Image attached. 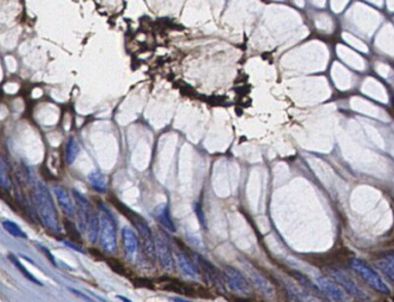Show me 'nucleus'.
<instances>
[{
  "label": "nucleus",
  "instance_id": "f3484780",
  "mask_svg": "<svg viewBox=\"0 0 394 302\" xmlns=\"http://www.w3.org/2000/svg\"><path fill=\"white\" fill-rule=\"evenodd\" d=\"M79 151L80 148L78 142L76 141L74 137H70L68 144H66V152H65V159L69 165L72 164V163L76 161V158H77L78 155H79Z\"/></svg>",
  "mask_w": 394,
  "mask_h": 302
},
{
  "label": "nucleus",
  "instance_id": "412c9836",
  "mask_svg": "<svg viewBox=\"0 0 394 302\" xmlns=\"http://www.w3.org/2000/svg\"><path fill=\"white\" fill-rule=\"evenodd\" d=\"M2 226L8 234L12 235L13 237H19V238H27V235L24 232V230L20 228L17 223L12 222V221H4L2 222Z\"/></svg>",
  "mask_w": 394,
  "mask_h": 302
},
{
  "label": "nucleus",
  "instance_id": "ddd939ff",
  "mask_svg": "<svg viewBox=\"0 0 394 302\" xmlns=\"http://www.w3.org/2000/svg\"><path fill=\"white\" fill-rule=\"evenodd\" d=\"M154 217L159 222V225L163 226V228L166 229L168 231L175 232V223L172 221L171 216H170V210H169L168 204L162 203L159 205H157L156 209L154 210Z\"/></svg>",
  "mask_w": 394,
  "mask_h": 302
},
{
  "label": "nucleus",
  "instance_id": "7ed1b4c3",
  "mask_svg": "<svg viewBox=\"0 0 394 302\" xmlns=\"http://www.w3.org/2000/svg\"><path fill=\"white\" fill-rule=\"evenodd\" d=\"M351 267L373 289H375L379 293H383V294H390V288L385 283V281L378 275L377 271L372 269L368 264H366L361 260L352 259Z\"/></svg>",
  "mask_w": 394,
  "mask_h": 302
},
{
  "label": "nucleus",
  "instance_id": "4be33fe9",
  "mask_svg": "<svg viewBox=\"0 0 394 302\" xmlns=\"http://www.w3.org/2000/svg\"><path fill=\"white\" fill-rule=\"evenodd\" d=\"M294 276H295L296 279H298V280L300 281V282H301V285H302V286L306 287V288L309 289V291L320 292L319 287H316V286L314 285V283H312L311 281H309L306 276L302 275V274H300V273H294Z\"/></svg>",
  "mask_w": 394,
  "mask_h": 302
},
{
  "label": "nucleus",
  "instance_id": "9b49d317",
  "mask_svg": "<svg viewBox=\"0 0 394 302\" xmlns=\"http://www.w3.org/2000/svg\"><path fill=\"white\" fill-rule=\"evenodd\" d=\"M122 237L124 243V250L125 255L130 261H133L136 259L138 252V237L136 232L129 226H124L122 230Z\"/></svg>",
  "mask_w": 394,
  "mask_h": 302
},
{
  "label": "nucleus",
  "instance_id": "4468645a",
  "mask_svg": "<svg viewBox=\"0 0 394 302\" xmlns=\"http://www.w3.org/2000/svg\"><path fill=\"white\" fill-rule=\"evenodd\" d=\"M177 262H178V267L182 273L188 277H192V279H196L198 276V270H197L196 265L194 262L190 260V258L188 255H186L184 253L177 252Z\"/></svg>",
  "mask_w": 394,
  "mask_h": 302
},
{
  "label": "nucleus",
  "instance_id": "dca6fc26",
  "mask_svg": "<svg viewBox=\"0 0 394 302\" xmlns=\"http://www.w3.org/2000/svg\"><path fill=\"white\" fill-rule=\"evenodd\" d=\"M99 228H101V223H99V216H96L95 214H92V216L90 217V221L87 223V238H89L90 243H96V241L99 238Z\"/></svg>",
  "mask_w": 394,
  "mask_h": 302
},
{
  "label": "nucleus",
  "instance_id": "9d476101",
  "mask_svg": "<svg viewBox=\"0 0 394 302\" xmlns=\"http://www.w3.org/2000/svg\"><path fill=\"white\" fill-rule=\"evenodd\" d=\"M155 247H156L157 259L159 260V264L165 271H172L175 268L174 256H172L171 249L169 243L162 236H157L155 238Z\"/></svg>",
  "mask_w": 394,
  "mask_h": 302
},
{
  "label": "nucleus",
  "instance_id": "f03ea898",
  "mask_svg": "<svg viewBox=\"0 0 394 302\" xmlns=\"http://www.w3.org/2000/svg\"><path fill=\"white\" fill-rule=\"evenodd\" d=\"M99 242L105 253L115 255L117 253V222L114 214L105 204H99Z\"/></svg>",
  "mask_w": 394,
  "mask_h": 302
},
{
  "label": "nucleus",
  "instance_id": "0eeeda50",
  "mask_svg": "<svg viewBox=\"0 0 394 302\" xmlns=\"http://www.w3.org/2000/svg\"><path fill=\"white\" fill-rule=\"evenodd\" d=\"M330 275L334 277L336 282H338L339 285L347 292V294L353 295V297L359 299V300H363V301L369 300L368 295L366 294V293L357 286V283H355V281L352 279L350 275H347L345 271H342L340 269H330Z\"/></svg>",
  "mask_w": 394,
  "mask_h": 302
},
{
  "label": "nucleus",
  "instance_id": "6ab92c4d",
  "mask_svg": "<svg viewBox=\"0 0 394 302\" xmlns=\"http://www.w3.org/2000/svg\"><path fill=\"white\" fill-rule=\"evenodd\" d=\"M0 188L7 192H10V190L12 189V181L8 167L1 158H0Z\"/></svg>",
  "mask_w": 394,
  "mask_h": 302
},
{
  "label": "nucleus",
  "instance_id": "5701e85b",
  "mask_svg": "<svg viewBox=\"0 0 394 302\" xmlns=\"http://www.w3.org/2000/svg\"><path fill=\"white\" fill-rule=\"evenodd\" d=\"M38 248L41 250V252H43L44 254H45V256H47V259L50 260L51 262H52L53 264V265H57V262H56V259L53 258V255L52 254L50 253V250H48L47 248H45V247H43V246H38Z\"/></svg>",
  "mask_w": 394,
  "mask_h": 302
},
{
  "label": "nucleus",
  "instance_id": "b1692460",
  "mask_svg": "<svg viewBox=\"0 0 394 302\" xmlns=\"http://www.w3.org/2000/svg\"><path fill=\"white\" fill-rule=\"evenodd\" d=\"M70 291H71L72 293H74V294H76V295H79L80 298H83V299H85V300H91V299L89 298V297H86V295H83V294H80L79 292L78 291H76V289H72V288H70Z\"/></svg>",
  "mask_w": 394,
  "mask_h": 302
},
{
  "label": "nucleus",
  "instance_id": "39448f33",
  "mask_svg": "<svg viewBox=\"0 0 394 302\" xmlns=\"http://www.w3.org/2000/svg\"><path fill=\"white\" fill-rule=\"evenodd\" d=\"M241 264L243 265V269L245 273H247V275L249 276L251 283H253V285L262 293V294L272 295L273 293H274V287H273L271 281L267 279L261 271L257 270L255 265L245 259L241 260Z\"/></svg>",
  "mask_w": 394,
  "mask_h": 302
},
{
  "label": "nucleus",
  "instance_id": "a211bd4d",
  "mask_svg": "<svg viewBox=\"0 0 394 302\" xmlns=\"http://www.w3.org/2000/svg\"><path fill=\"white\" fill-rule=\"evenodd\" d=\"M7 258H8V260H10V261L12 262V264H14V267H16L17 269L19 270L20 273H22L23 275L25 276L27 280H29V281H31V282L36 283V285H38V286H43V283H41L40 281H39V280L37 279V277H35V276H33V274L30 273V271L27 270L25 267H24V264H22V262L19 261V260H18V258H17L16 255H13V254H8V256H7Z\"/></svg>",
  "mask_w": 394,
  "mask_h": 302
},
{
  "label": "nucleus",
  "instance_id": "f257e3e1",
  "mask_svg": "<svg viewBox=\"0 0 394 302\" xmlns=\"http://www.w3.org/2000/svg\"><path fill=\"white\" fill-rule=\"evenodd\" d=\"M36 209L38 211L39 220L41 225L50 231L58 234L60 232V223L57 213L56 205H54L52 195L50 190L43 182H38L36 186L35 194H33Z\"/></svg>",
  "mask_w": 394,
  "mask_h": 302
},
{
  "label": "nucleus",
  "instance_id": "6e6552de",
  "mask_svg": "<svg viewBox=\"0 0 394 302\" xmlns=\"http://www.w3.org/2000/svg\"><path fill=\"white\" fill-rule=\"evenodd\" d=\"M316 285L319 287L320 292H322V294H325L327 298L330 299L333 301H347L348 295L347 292L345 291L339 283L333 282L332 280H329L326 276H317L316 277Z\"/></svg>",
  "mask_w": 394,
  "mask_h": 302
},
{
  "label": "nucleus",
  "instance_id": "20e7f679",
  "mask_svg": "<svg viewBox=\"0 0 394 302\" xmlns=\"http://www.w3.org/2000/svg\"><path fill=\"white\" fill-rule=\"evenodd\" d=\"M223 274L227 286L236 294L243 295V297H250L253 294V288H251L249 281L245 279L244 274L237 268L226 265Z\"/></svg>",
  "mask_w": 394,
  "mask_h": 302
},
{
  "label": "nucleus",
  "instance_id": "aec40b11",
  "mask_svg": "<svg viewBox=\"0 0 394 302\" xmlns=\"http://www.w3.org/2000/svg\"><path fill=\"white\" fill-rule=\"evenodd\" d=\"M378 267L394 282V256H389L378 262Z\"/></svg>",
  "mask_w": 394,
  "mask_h": 302
},
{
  "label": "nucleus",
  "instance_id": "f8f14e48",
  "mask_svg": "<svg viewBox=\"0 0 394 302\" xmlns=\"http://www.w3.org/2000/svg\"><path fill=\"white\" fill-rule=\"evenodd\" d=\"M54 194H56L57 202H58L60 209L63 210V213L65 214L66 216L72 219L76 214V208L74 205V202H72V198L70 194L68 192L64 187L57 186L54 187Z\"/></svg>",
  "mask_w": 394,
  "mask_h": 302
},
{
  "label": "nucleus",
  "instance_id": "423d86ee",
  "mask_svg": "<svg viewBox=\"0 0 394 302\" xmlns=\"http://www.w3.org/2000/svg\"><path fill=\"white\" fill-rule=\"evenodd\" d=\"M72 195L75 197V207H76V215H77L78 226H79L80 231H86L87 223L90 221V217L92 216L93 211L91 203L87 201V198L83 194H80L78 190H72Z\"/></svg>",
  "mask_w": 394,
  "mask_h": 302
},
{
  "label": "nucleus",
  "instance_id": "1a4fd4ad",
  "mask_svg": "<svg viewBox=\"0 0 394 302\" xmlns=\"http://www.w3.org/2000/svg\"><path fill=\"white\" fill-rule=\"evenodd\" d=\"M135 226H137L139 235H141L145 254H147L148 258L155 261L157 259L156 247H155V238L153 237V234H151L149 225L144 219L138 216V219L135 221Z\"/></svg>",
  "mask_w": 394,
  "mask_h": 302
},
{
  "label": "nucleus",
  "instance_id": "2eb2a0df",
  "mask_svg": "<svg viewBox=\"0 0 394 302\" xmlns=\"http://www.w3.org/2000/svg\"><path fill=\"white\" fill-rule=\"evenodd\" d=\"M89 182L91 184L93 189L98 192H107L108 186H107V180H105V176L103 175L99 170H95L92 173H90L89 175Z\"/></svg>",
  "mask_w": 394,
  "mask_h": 302
}]
</instances>
